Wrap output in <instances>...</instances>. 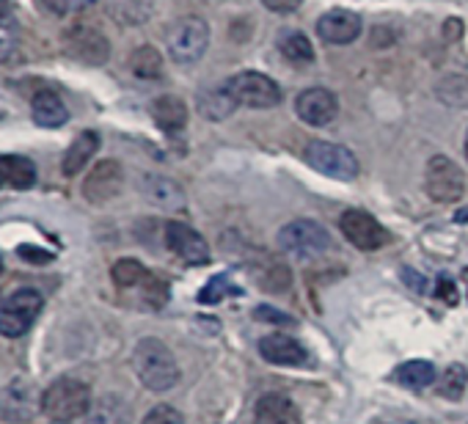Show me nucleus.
I'll return each mask as SVG.
<instances>
[{"instance_id": "nucleus-1", "label": "nucleus", "mask_w": 468, "mask_h": 424, "mask_svg": "<svg viewBox=\"0 0 468 424\" xmlns=\"http://www.w3.org/2000/svg\"><path fill=\"white\" fill-rule=\"evenodd\" d=\"M133 369L149 391H171L179 380V366L174 353L154 336H146L133 350Z\"/></svg>"}, {"instance_id": "nucleus-2", "label": "nucleus", "mask_w": 468, "mask_h": 424, "mask_svg": "<svg viewBox=\"0 0 468 424\" xmlns=\"http://www.w3.org/2000/svg\"><path fill=\"white\" fill-rule=\"evenodd\" d=\"M91 408V388L86 380L64 375L53 380L42 394V413H48L53 421H72L78 416H86Z\"/></svg>"}, {"instance_id": "nucleus-3", "label": "nucleus", "mask_w": 468, "mask_h": 424, "mask_svg": "<svg viewBox=\"0 0 468 424\" xmlns=\"http://www.w3.org/2000/svg\"><path fill=\"white\" fill-rule=\"evenodd\" d=\"M42 306H45L42 295L31 287L12 292L4 303H0V336L17 339V336L28 334L31 325L37 323Z\"/></svg>"}, {"instance_id": "nucleus-4", "label": "nucleus", "mask_w": 468, "mask_h": 424, "mask_svg": "<svg viewBox=\"0 0 468 424\" xmlns=\"http://www.w3.org/2000/svg\"><path fill=\"white\" fill-rule=\"evenodd\" d=\"M279 246L295 260H314L331 249V235L317 221H292L279 232Z\"/></svg>"}, {"instance_id": "nucleus-5", "label": "nucleus", "mask_w": 468, "mask_h": 424, "mask_svg": "<svg viewBox=\"0 0 468 424\" xmlns=\"http://www.w3.org/2000/svg\"><path fill=\"white\" fill-rule=\"evenodd\" d=\"M424 190L438 204H452V201L463 198V193H465L463 168L454 160H449L443 154H435L427 163V171H424Z\"/></svg>"}, {"instance_id": "nucleus-6", "label": "nucleus", "mask_w": 468, "mask_h": 424, "mask_svg": "<svg viewBox=\"0 0 468 424\" xmlns=\"http://www.w3.org/2000/svg\"><path fill=\"white\" fill-rule=\"evenodd\" d=\"M306 163L320 171L323 176L331 179H356L358 176V160L347 146L339 143H328V141H312L306 146Z\"/></svg>"}, {"instance_id": "nucleus-7", "label": "nucleus", "mask_w": 468, "mask_h": 424, "mask_svg": "<svg viewBox=\"0 0 468 424\" xmlns=\"http://www.w3.org/2000/svg\"><path fill=\"white\" fill-rule=\"evenodd\" d=\"M226 89L234 97V102L249 105V108H273L282 102V89L276 86V80L254 69L234 75L226 83Z\"/></svg>"}, {"instance_id": "nucleus-8", "label": "nucleus", "mask_w": 468, "mask_h": 424, "mask_svg": "<svg viewBox=\"0 0 468 424\" xmlns=\"http://www.w3.org/2000/svg\"><path fill=\"white\" fill-rule=\"evenodd\" d=\"M209 45V26L201 17H185L168 31V53L176 64H193Z\"/></svg>"}, {"instance_id": "nucleus-9", "label": "nucleus", "mask_w": 468, "mask_h": 424, "mask_svg": "<svg viewBox=\"0 0 468 424\" xmlns=\"http://www.w3.org/2000/svg\"><path fill=\"white\" fill-rule=\"evenodd\" d=\"M37 410H42V399H37L31 380L15 377L12 383L0 388V421L26 424L37 416Z\"/></svg>"}, {"instance_id": "nucleus-10", "label": "nucleus", "mask_w": 468, "mask_h": 424, "mask_svg": "<svg viewBox=\"0 0 468 424\" xmlns=\"http://www.w3.org/2000/svg\"><path fill=\"white\" fill-rule=\"evenodd\" d=\"M339 229L347 238V243L361 251H378L388 243V232L364 209H347L339 218Z\"/></svg>"}, {"instance_id": "nucleus-11", "label": "nucleus", "mask_w": 468, "mask_h": 424, "mask_svg": "<svg viewBox=\"0 0 468 424\" xmlns=\"http://www.w3.org/2000/svg\"><path fill=\"white\" fill-rule=\"evenodd\" d=\"M64 50L89 67H102L111 56V45L102 37V31H97L94 26H72L64 34Z\"/></svg>"}, {"instance_id": "nucleus-12", "label": "nucleus", "mask_w": 468, "mask_h": 424, "mask_svg": "<svg viewBox=\"0 0 468 424\" xmlns=\"http://www.w3.org/2000/svg\"><path fill=\"white\" fill-rule=\"evenodd\" d=\"M165 246H168V251L174 257H179L187 265H207L209 262L207 240L182 221H168L165 224Z\"/></svg>"}, {"instance_id": "nucleus-13", "label": "nucleus", "mask_w": 468, "mask_h": 424, "mask_svg": "<svg viewBox=\"0 0 468 424\" xmlns=\"http://www.w3.org/2000/svg\"><path fill=\"white\" fill-rule=\"evenodd\" d=\"M122 185H124L122 165L116 160H102L89 171V176L83 182V196L91 204H108L111 198L119 196Z\"/></svg>"}, {"instance_id": "nucleus-14", "label": "nucleus", "mask_w": 468, "mask_h": 424, "mask_svg": "<svg viewBox=\"0 0 468 424\" xmlns=\"http://www.w3.org/2000/svg\"><path fill=\"white\" fill-rule=\"evenodd\" d=\"M295 111L298 116L312 124V127H325L336 119L339 113V105H336V97L328 91V89H306L298 94L295 100Z\"/></svg>"}, {"instance_id": "nucleus-15", "label": "nucleus", "mask_w": 468, "mask_h": 424, "mask_svg": "<svg viewBox=\"0 0 468 424\" xmlns=\"http://www.w3.org/2000/svg\"><path fill=\"white\" fill-rule=\"evenodd\" d=\"M361 34V17L347 9H334L317 20V37L328 45H350Z\"/></svg>"}, {"instance_id": "nucleus-16", "label": "nucleus", "mask_w": 468, "mask_h": 424, "mask_svg": "<svg viewBox=\"0 0 468 424\" xmlns=\"http://www.w3.org/2000/svg\"><path fill=\"white\" fill-rule=\"evenodd\" d=\"M260 353H262V358L268 364H276V366H301L309 358L306 347L298 339L287 336V334H271V336H265L260 342Z\"/></svg>"}, {"instance_id": "nucleus-17", "label": "nucleus", "mask_w": 468, "mask_h": 424, "mask_svg": "<svg viewBox=\"0 0 468 424\" xmlns=\"http://www.w3.org/2000/svg\"><path fill=\"white\" fill-rule=\"evenodd\" d=\"M254 424H301V413L295 402L284 394H265L257 402Z\"/></svg>"}, {"instance_id": "nucleus-18", "label": "nucleus", "mask_w": 468, "mask_h": 424, "mask_svg": "<svg viewBox=\"0 0 468 424\" xmlns=\"http://www.w3.org/2000/svg\"><path fill=\"white\" fill-rule=\"evenodd\" d=\"M130 402L119 394H102L86 413V424H130Z\"/></svg>"}, {"instance_id": "nucleus-19", "label": "nucleus", "mask_w": 468, "mask_h": 424, "mask_svg": "<svg viewBox=\"0 0 468 424\" xmlns=\"http://www.w3.org/2000/svg\"><path fill=\"white\" fill-rule=\"evenodd\" d=\"M31 113H34V122L45 130H56V127H64L67 119H69V111L64 105V100L56 94V91H39L31 102Z\"/></svg>"}, {"instance_id": "nucleus-20", "label": "nucleus", "mask_w": 468, "mask_h": 424, "mask_svg": "<svg viewBox=\"0 0 468 424\" xmlns=\"http://www.w3.org/2000/svg\"><path fill=\"white\" fill-rule=\"evenodd\" d=\"M152 119L163 132H179L187 124V108L179 97L165 94L152 102Z\"/></svg>"}, {"instance_id": "nucleus-21", "label": "nucleus", "mask_w": 468, "mask_h": 424, "mask_svg": "<svg viewBox=\"0 0 468 424\" xmlns=\"http://www.w3.org/2000/svg\"><path fill=\"white\" fill-rule=\"evenodd\" d=\"M144 196H146L154 207L168 209V212L185 207L182 187H179L176 182L165 179V176H146V179H144Z\"/></svg>"}, {"instance_id": "nucleus-22", "label": "nucleus", "mask_w": 468, "mask_h": 424, "mask_svg": "<svg viewBox=\"0 0 468 424\" xmlns=\"http://www.w3.org/2000/svg\"><path fill=\"white\" fill-rule=\"evenodd\" d=\"M97 149H100V135L91 132V130L80 132V135L72 141V146L67 149V154H64V165H61L64 174H67V176L80 174V171L91 163V157L97 154Z\"/></svg>"}, {"instance_id": "nucleus-23", "label": "nucleus", "mask_w": 468, "mask_h": 424, "mask_svg": "<svg viewBox=\"0 0 468 424\" xmlns=\"http://www.w3.org/2000/svg\"><path fill=\"white\" fill-rule=\"evenodd\" d=\"M0 176L17 190H28L37 185V165L23 154H4L0 157Z\"/></svg>"}, {"instance_id": "nucleus-24", "label": "nucleus", "mask_w": 468, "mask_h": 424, "mask_svg": "<svg viewBox=\"0 0 468 424\" xmlns=\"http://www.w3.org/2000/svg\"><path fill=\"white\" fill-rule=\"evenodd\" d=\"M394 380L410 391H419V388H427L430 383H435V366L430 361H405L394 372Z\"/></svg>"}, {"instance_id": "nucleus-25", "label": "nucleus", "mask_w": 468, "mask_h": 424, "mask_svg": "<svg viewBox=\"0 0 468 424\" xmlns=\"http://www.w3.org/2000/svg\"><path fill=\"white\" fill-rule=\"evenodd\" d=\"M279 50H282L284 58H290V61H295V64H309V61H314V48H312L309 37L301 34V31H282V37H279Z\"/></svg>"}, {"instance_id": "nucleus-26", "label": "nucleus", "mask_w": 468, "mask_h": 424, "mask_svg": "<svg viewBox=\"0 0 468 424\" xmlns=\"http://www.w3.org/2000/svg\"><path fill=\"white\" fill-rule=\"evenodd\" d=\"M130 69L135 78L141 80H157L163 75V58L154 48H138L133 56H130Z\"/></svg>"}, {"instance_id": "nucleus-27", "label": "nucleus", "mask_w": 468, "mask_h": 424, "mask_svg": "<svg viewBox=\"0 0 468 424\" xmlns=\"http://www.w3.org/2000/svg\"><path fill=\"white\" fill-rule=\"evenodd\" d=\"M17 50V20L6 0H0V64L9 61Z\"/></svg>"}, {"instance_id": "nucleus-28", "label": "nucleus", "mask_w": 468, "mask_h": 424, "mask_svg": "<svg viewBox=\"0 0 468 424\" xmlns=\"http://www.w3.org/2000/svg\"><path fill=\"white\" fill-rule=\"evenodd\" d=\"M465 388H468V369L463 364H449L438 377V394L454 402L465 394Z\"/></svg>"}, {"instance_id": "nucleus-29", "label": "nucleus", "mask_w": 468, "mask_h": 424, "mask_svg": "<svg viewBox=\"0 0 468 424\" xmlns=\"http://www.w3.org/2000/svg\"><path fill=\"white\" fill-rule=\"evenodd\" d=\"M113 284L122 290H133V287H144L149 279V270L138 262V260H119L111 270Z\"/></svg>"}, {"instance_id": "nucleus-30", "label": "nucleus", "mask_w": 468, "mask_h": 424, "mask_svg": "<svg viewBox=\"0 0 468 424\" xmlns=\"http://www.w3.org/2000/svg\"><path fill=\"white\" fill-rule=\"evenodd\" d=\"M234 108H238V102H234V97L229 94L226 86H223V89H215V91H207V94H201V100H198V111H201L207 119H223V116H229Z\"/></svg>"}, {"instance_id": "nucleus-31", "label": "nucleus", "mask_w": 468, "mask_h": 424, "mask_svg": "<svg viewBox=\"0 0 468 424\" xmlns=\"http://www.w3.org/2000/svg\"><path fill=\"white\" fill-rule=\"evenodd\" d=\"M231 295H240V287L234 284L229 276H212V279L207 281V287L198 292V303L212 306V303H220V301H226V298H231Z\"/></svg>"}, {"instance_id": "nucleus-32", "label": "nucleus", "mask_w": 468, "mask_h": 424, "mask_svg": "<svg viewBox=\"0 0 468 424\" xmlns=\"http://www.w3.org/2000/svg\"><path fill=\"white\" fill-rule=\"evenodd\" d=\"M141 424H185V419H182V413L174 410L171 405H154V408L144 416Z\"/></svg>"}, {"instance_id": "nucleus-33", "label": "nucleus", "mask_w": 468, "mask_h": 424, "mask_svg": "<svg viewBox=\"0 0 468 424\" xmlns=\"http://www.w3.org/2000/svg\"><path fill=\"white\" fill-rule=\"evenodd\" d=\"M94 0H42V6L50 12V15H75V12H83L86 6H91Z\"/></svg>"}, {"instance_id": "nucleus-34", "label": "nucleus", "mask_w": 468, "mask_h": 424, "mask_svg": "<svg viewBox=\"0 0 468 424\" xmlns=\"http://www.w3.org/2000/svg\"><path fill=\"white\" fill-rule=\"evenodd\" d=\"M290 273H287V268H282V265H276L260 284L265 287V290H271V292H284L287 287H290Z\"/></svg>"}, {"instance_id": "nucleus-35", "label": "nucleus", "mask_w": 468, "mask_h": 424, "mask_svg": "<svg viewBox=\"0 0 468 424\" xmlns=\"http://www.w3.org/2000/svg\"><path fill=\"white\" fill-rule=\"evenodd\" d=\"M254 317H257L260 323H271V325H292V323H295L290 314H284V312H279V309H273V306H257V309H254Z\"/></svg>"}, {"instance_id": "nucleus-36", "label": "nucleus", "mask_w": 468, "mask_h": 424, "mask_svg": "<svg viewBox=\"0 0 468 424\" xmlns=\"http://www.w3.org/2000/svg\"><path fill=\"white\" fill-rule=\"evenodd\" d=\"M17 254H20L26 262H31V265H48V262H53V254L45 251V249H37V246H20Z\"/></svg>"}, {"instance_id": "nucleus-37", "label": "nucleus", "mask_w": 468, "mask_h": 424, "mask_svg": "<svg viewBox=\"0 0 468 424\" xmlns=\"http://www.w3.org/2000/svg\"><path fill=\"white\" fill-rule=\"evenodd\" d=\"M435 295H438V301L454 306V303H457V287H454V281H452L449 276H441L438 284H435Z\"/></svg>"}, {"instance_id": "nucleus-38", "label": "nucleus", "mask_w": 468, "mask_h": 424, "mask_svg": "<svg viewBox=\"0 0 468 424\" xmlns=\"http://www.w3.org/2000/svg\"><path fill=\"white\" fill-rule=\"evenodd\" d=\"M262 4L271 12H276V15H290V12H295L303 4V0H262Z\"/></svg>"}, {"instance_id": "nucleus-39", "label": "nucleus", "mask_w": 468, "mask_h": 424, "mask_svg": "<svg viewBox=\"0 0 468 424\" xmlns=\"http://www.w3.org/2000/svg\"><path fill=\"white\" fill-rule=\"evenodd\" d=\"M460 31H463V26H460L457 20H449V23L443 26V37H446L449 42H457V39H460Z\"/></svg>"}, {"instance_id": "nucleus-40", "label": "nucleus", "mask_w": 468, "mask_h": 424, "mask_svg": "<svg viewBox=\"0 0 468 424\" xmlns=\"http://www.w3.org/2000/svg\"><path fill=\"white\" fill-rule=\"evenodd\" d=\"M405 276H408L405 281H408V284H410L416 292H424V290H427V281H424V276H419V273H413V270H405Z\"/></svg>"}, {"instance_id": "nucleus-41", "label": "nucleus", "mask_w": 468, "mask_h": 424, "mask_svg": "<svg viewBox=\"0 0 468 424\" xmlns=\"http://www.w3.org/2000/svg\"><path fill=\"white\" fill-rule=\"evenodd\" d=\"M378 424H410V421H378Z\"/></svg>"}, {"instance_id": "nucleus-42", "label": "nucleus", "mask_w": 468, "mask_h": 424, "mask_svg": "<svg viewBox=\"0 0 468 424\" xmlns=\"http://www.w3.org/2000/svg\"><path fill=\"white\" fill-rule=\"evenodd\" d=\"M465 157H468V135H465Z\"/></svg>"}, {"instance_id": "nucleus-43", "label": "nucleus", "mask_w": 468, "mask_h": 424, "mask_svg": "<svg viewBox=\"0 0 468 424\" xmlns=\"http://www.w3.org/2000/svg\"><path fill=\"white\" fill-rule=\"evenodd\" d=\"M50 424H69V421H50Z\"/></svg>"}, {"instance_id": "nucleus-44", "label": "nucleus", "mask_w": 468, "mask_h": 424, "mask_svg": "<svg viewBox=\"0 0 468 424\" xmlns=\"http://www.w3.org/2000/svg\"><path fill=\"white\" fill-rule=\"evenodd\" d=\"M0 273H4V260H0Z\"/></svg>"}, {"instance_id": "nucleus-45", "label": "nucleus", "mask_w": 468, "mask_h": 424, "mask_svg": "<svg viewBox=\"0 0 468 424\" xmlns=\"http://www.w3.org/2000/svg\"><path fill=\"white\" fill-rule=\"evenodd\" d=\"M0 182H4V176H0Z\"/></svg>"}]
</instances>
